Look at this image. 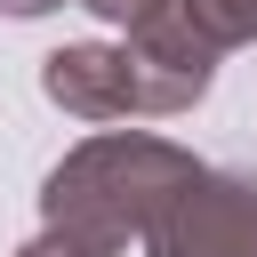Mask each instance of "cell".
<instances>
[{
	"label": "cell",
	"instance_id": "1",
	"mask_svg": "<svg viewBox=\"0 0 257 257\" xmlns=\"http://www.w3.org/2000/svg\"><path fill=\"white\" fill-rule=\"evenodd\" d=\"M209 161H193L177 137L153 128H96L80 137L48 177H40V225L88 241L96 257H120L128 241H145L161 225V209L201 177Z\"/></svg>",
	"mask_w": 257,
	"mask_h": 257
},
{
	"label": "cell",
	"instance_id": "3",
	"mask_svg": "<svg viewBox=\"0 0 257 257\" xmlns=\"http://www.w3.org/2000/svg\"><path fill=\"white\" fill-rule=\"evenodd\" d=\"M145 257H257V177L201 169L145 233Z\"/></svg>",
	"mask_w": 257,
	"mask_h": 257
},
{
	"label": "cell",
	"instance_id": "4",
	"mask_svg": "<svg viewBox=\"0 0 257 257\" xmlns=\"http://www.w3.org/2000/svg\"><path fill=\"white\" fill-rule=\"evenodd\" d=\"M185 16H193L217 48H249V40H257V0H185Z\"/></svg>",
	"mask_w": 257,
	"mask_h": 257
},
{
	"label": "cell",
	"instance_id": "2",
	"mask_svg": "<svg viewBox=\"0 0 257 257\" xmlns=\"http://www.w3.org/2000/svg\"><path fill=\"white\" fill-rule=\"evenodd\" d=\"M40 96L56 112H72V120H96V128H112V120H177V112L201 104L185 80L145 64L128 40H64V48H48L40 56Z\"/></svg>",
	"mask_w": 257,
	"mask_h": 257
},
{
	"label": "cell",
	"instance_id": "5",
	"mask_svg": "<svg viewBox=\"0 0 257 257\" xmlns=\"http://www.w3.org/2000/svg\"><path fill=\"white\" fill-rule=\"evenodd\" d=\"M88 16H104L112 32H137V24H153L161 8H177V0H80Z\"/></svg>",
	"mask_w": 257,
	"mask_h": 257
},
{
	"label": "cell",
	"instance_id": "6",
	"mask_svg": "<svg viewBox=\"0 0 257 257\" xmlns=\"http://www.w3.org/2000/svg\"><path fill=\"white\" fill-rule=\"evenodd\" d=\"M16 257H96V249H88V241H72V233H48V225H40Z\"/></svg>",
	"mask_w": 257,
	"mask_h": 257
}]
</instances>
